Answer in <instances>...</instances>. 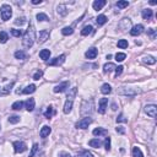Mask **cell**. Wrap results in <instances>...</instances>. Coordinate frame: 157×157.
Wrapping results in <instances>:
<instances>
[{
  "mask_svg": "<svg viewBox=\"0 0 157 157\" xmlns=\"http://www.w3.org/2000/svg\"><path fill=\"white\" fill-rule=\"evenodd\" d=\"M39 58H41L42 60L47 61V60L50 58V50H49V49H42V50L39 52Z\"/></svg>",
  "mask_w": 157,
  "mask_h": 157,
  "instance_id": "19",
  "label": "cell"
},
{
  "mask_svg": "<svg viewBox=\"0 0 157 157\" xmlns=\"http://www.w3.org/2000/svg\"><path fill=\"white\" fill-rule=\"evenodd\" d=\"M125 58H127V54L125 53H117L116 54V60L117 61H123Z\"/></svg>",
  "mask_w": 157,
  "mask_h": 157,
  "instance_id": "43",
  "label": "cell"
},
{
  "mask_svg": "<svg viewBox=\"0 0 157 157\" xmlns=\"http://www.w3.org/2000/svg\"><path fill=\"white\" fill-rule=\"evenodd\" d=\"M127 122H128V119L123 114H119V117L117 118V123H127Z\"/></svg>",
  "mask_w": 157,
  "mask_h": 157,
  "instance_id": "49",
  "label": "cell"
},
{
  "mask_svg": "<svg viewBox=\"0 0 157 157\" xmlns=\"http://www.w3.org/2000/svg\"><path fill=\"white\" fill-rule=\"evenodd\" d=\"M12 146H14V150L16 154H22L27 150V145H26L23 141H15Z\"/></svg>",
  "mask_w": 157,
  "mask_h": 157,
  "instance_id": "7",
  "label": "cell"
},
{
  "mask_svg": "<svg viewBox=\"0 0 157 157\" xmlns=\"http://www.w3.org/2000/svg\"><path fill=\"white\" fill-rule=\"evenodd\" d=\"M123 69L124 67L122 65H119V66H116V76L118 77L119 75H122V72H123Z\"/></svg>",
  "mask_w": 157,
  "mask_h": 157,
  "instance_id": "50",
  "label": "cell"
},
{
  "mask_svg": "<svg viewBox=\"0 0 157 157\" xmlns=\"http://www.w3.org/2000/svg\"><path fill=\"white\" fill-rule=\"evenodd\" d=\"M37 20H38V21H49V17L47 16L45 14L39 12V14H37Z\"/></svg>",
  "mask_w": 157,
  "mask_h": 157,
  "instance_id": "40",
  "label": "cell"
},
{
  "mask_svg": "<svg viewBox=\"0 0 157 157\" xmlns=\"http://www.w3.org/2000/svg\"><path fill=\"white\" fill-rule=\"evenodd\" d=\"M55 114V111H54V108L53 107H48L47 108V111L44 112V117L47 118V119H49V118H52Z\"/></svg>",
  "mask_w": 157,
  "mask_h": 157,
  "instance_id": "30",
  "label": "cell"
},
{
  "mask_svg": "<svg viewBox=\"0 0 157 157\" xmlns=\"http://www.w3.org/2000/svg\"><path fill=\"white\" fill-rule=\"evenodd\" d=\"M20 122V117L19 116H11L9 118V123H11V124H17Z\"/></svg>",
  "mask_w": 157,
  "mask_h": 157,
  "instance_id": "42",
  "label": "cell"
},
{
  "mask_svg": "<svg viewBox=\"0 0 157 157\" xmlns=\"http://www.w3.org/2000/svg\"><path fill=\"white\" fill-rule=\"evenodd\" d=\"M34 39H36V30H34V26L30 22L27 31L23 33V39H22L23 47H25V48H27V49H30L31 47L33 45Z\"/></svg>",
  "mask_w": 157,
  "mask_h": 157,
  "instance_id": "1",
  "label": "cell"
},
{
  "mask_svg": "<svg viewBox=\"0 0 157 157\" xmlns=\"http://www.w3.org/2000/svg\"><path fill=\"white\" fill-rule=\"evenodd\" d=\"M8 39H9L8 33L5 32V31H1V32H0V43H6Z\"/></svg>",
  "mask_w": 157,
  "mask_h": 157,
  "instance_id": "35",
  "label": "cell"
},
{
  "mask_svg": "<svg viewBox=\"0 0 157 157\" xmlns=\"http://www.w3.org/2000/svg\"><path fill=\"white\" fill-rule=\"evenodd\" d=\"M91 33H93V27H92L91 25H86L85 27L81 30V34L82 36H88V34H91Z\"/></svg>",
  "mask_w": 157,
  "mask_h": 157,
  "instance_id": "24",
  "label": "cell"
},
{
  "mask_svg": "<svg viewBox=\"0 0 157 157\" xmlns=\"http://www.w3.org/2000/svg\"><path fill=\"white\" fill-rule=\"evenodd\" d=\"M92 123V118L90 117H86V118H82L81 120H78V122L75 124V127L77 129H87L88 125Z\"/></svg>",
  "mask_w": 157,
  "mask_h": 157,
  "instance_id": "6",
  "label": "cell"
},
{
  "mask_svg": "<svg viewBox=\"0 0 157 157\" xmlns=\"http://www.w3.org/2000/svg\"><path fill=\"white\" fill-rule=\"evenodd\" d=\"M25 106H26V109L28 112H32L34 109V98H28L27 101L25 102Z\"/></svg>",
  "mask_w": 157,
  "mask_h": 157,
  "instance_id": "21",
  "label": "cell"
},
{
  "mask_svg": "<svg viewBox=\"0 0 157 157\" xmlns=\"http://www.w3.org/2000/svg\"><path fill=\"white\" fill-rule=\"evenodd\" d=\"M106 4H107L106 0H96V1H93L92 6H93V9L98 11V10H102V8H103Z\"/></svg>",
  "mask_w": 157,
  "mask_h": 157,
  "instance_id": "18",
  "label": "cell"
},
{
  "mask_svg": "<svg viewBox=\"0 0 157 157\" xmlns=\"http://www.w3.org/2000/svg\"><path fill=\"white\" fill-rule=\"evenodd\" d=\"M144 26L143 25H136V26H134V27L130 30V34L132 36H134V37H136V36H139V34H141L144 32Z\"/></svg>",
  "mask_w": 157,
  "mask_h": 157,
  "instance_id": "13",
  "label": "cell"
},
{
  "mask_svg": "<svg viewBox=\"0 0 157 157\" xmlns=\"http://www.w3.org/2000/svg\"><path fill=\"white\" fill-rule=\"evenodd\" d=\"M15 58L16 59H20V60H25L26 58H27V54L25 53L23 50H17V52H15Z\"/></svg>",
  "mask_w": 157,
  "mask_h": 157,
  "instance_id": "26",
  "label": "cell"
},
{
  "mask_svg": "<svg viewBox=\"0 0 157 157\" xmlns=\"http://www.w3.org/2000/svg\"><path fill=\"white\" fill-rule=\"evenodd\" d=\"M36 88H37L36 85L32 83V85H28L27 87H25V90L22 91V93H25V95H30V93H33L36 91Z\"/></svg>",
  "mask_w": 157,
  "mask_h": 157,
  "instance_id": "28",
  "label": "cell"
},
{
  "mask_svg": "<svg viewBox=\"0 0 157 157\" xmlns=\"http://www.w3.org/2000/svg\"><path fill=\"white\" fill-rule=\"evenodd\" d=\"M23 102L22 101H16L15 103H12V106H11V108L14 109V111H20V109H22L23 108Z\"/></svg>",
  "mask_w": 157,
  "mask_h": 157,
  "instance_id": "31",
  "label": "cell"
},
{
  "mask_svg": "<svg viewBox=\"0 0 157 157\" xmlns=\"http://www.w3.org/2000/svg\"><path fill=\"white\" fill-rule=\"evenodd\" d=\"M65 58H66L65 54H61L59 56H56V58L49 60L48 61V65H50V66H59V65H61L65 61Z\"/></svg>",
  "mask_w": 157,
  "mask_h": 157,
  "instance_id": "9",
  "label": "cell"
},
{
  "mask_svg": "<svg viewBox=\"0 0 157 157\" xmlns=\"http://www.w3.org/2000/svg\"><path fill=\"white\" fill-rule=\"evenodd\" d=\"M107 21H108V19H107L106 15H99V16L96 19V22H97L98 26H103L104 23L107 22Z\"/></svg>",
  "mask_w": 157,
  "mask_h": 157,
  "instance_id": "27",
  "label": "cell"
},
{
  "mask_svg": "<svg viewBox=\"0 0 157 157\" xmlns=\"http://www.w3.org/2000/svg\"><path fill=\"white\" fill-rule=\"evenodd\" d=\"M56 12H58L60 16H65L67 14V10H66V6L65 5H59L58 8H56Z\"/></svg>",
  "mask_w": 157,
  "mask_h": 157,
  "instance_id": "29",
  "label": "cell"
},
{
  "mask_svg": "<svg viewBox=\"0 0 157 157\" xmlns=\"http://www.w3.org/2000/svg\"><path fill=\"white\" fill-rule=\"evenodd\" d=\"M97 54H98V50H97V48H95V47L90 48V49H88L86 53H85V55H86L87 59H95L96 56H97Z\"/></svg>",
  "mask_w": 157,
  "mask_h": 157,
  "instance_id": "14",
  "label": "cell"
},
{
  "mask_svg": "<svg viewBox=\"0 0 157 157\" xmlns=\"http://www.w3.org/2000/svg\"><path fill=\"white\" fill-rule=\"evenodd\" d=\"M88 145H90L91 147L98 149V147H101V146H102V141L99 139H92V140L88 141Z\"/></svg>",
  "mask_w": 157,
  "mask_h": 157,
  "instance_id": "23",
  "label": "cell"
},
{
  "mask_svg": "<svg viewBox=\"0 0 157 157\" xmlns=\"http://www.w3.org/2000/svg\"><path fill=\"white\" fill-rule=\"evenodd\" d=\"M0 129H1V127H0Z\"/></svg>",
  "mask_w": 157,
  "mask_h": 157,
  "instance_id": "55",
  "label": "cell"
},
{
  "mask_svg": "<svg viewBox=\"0 0 157 157\" xmlns=\"http://www.w3.org/2000/svg\"><path fill=\"white\" fill-rule=\"evenodd\" d=\"M77 92V88L76 87H72L71 90L67 93V97H66V102L64 104V113L65 114H69L71 111H72V104H74V98H75V95Z\"/></svg>",
  "mask_w": 157,
  "mask_h": 157,
  "instance_id": "2",
  "label": "cell"
},
{
  "mask_svg": "<svg viewBox=\"0 0 157 157\" xmlns=\"http://www.w3.org/2000/svg\"><path fill=\"white\" fill-rule=\"evenodd\" d=\"M141 15H143V19L144 20L150 21L151 19H152V16H154V12H152V10H151V9H145V10H143Z\"/></svg>",
  "mask_w": 157,
  "mask_h": 157,
  "instance_id": "16",
  "label": "cell"
},
{
  "mask_svg": "<svg viewBox=\"0 0 157 157\" xmlns=\"http://www.w3.org/2000/svg\"><path fill=\"white\" fill-rule=\"evenodd\" d=\"M156 111H157V106L156 104H147L145 107V113L147 114L149 117L155 118L156 117Z\"/></svg>",
  "mask_w": 157,
  "mask_h": 157,
  "instance_id": "11",
  "label": "cell"
},
{
  "mask_svg": "<svg viewBox=\"0 0 157 157\" xmlns=\"http://www.w3.org/2000/svg\"><path fill=\"white\" fill-rule=\"evenodd\" d=\"M76 157H93V155L91 152H88V151L83 150V151H81V152H78L76 155Z\"/></svg>",
  "mask_w": 157,
  "mask_h": 157,
  "instance_id": "37",
  "label": "cell"
},
{
  "mask_svg": "<svg viewBox=\"0 0 157 157\" xmlns=\"http://www.w3.org/2000/svg\"><path fill=\"white\" fill-rule=\"evenodd\" d=\"M32 4L37 5V4H42V0H32Z\"/></svg>",
  "mask_w": 157,
  "mask_h": 157,
  "instance_id": "53",
  "label": "cell"
},
{
  "mask_svg": "<svg viewBox=\"0 0 157 157\" xmlns=\"http://www.w3.org/2000/svg\"><path fill=\"white\" fill-rule=\"evenodd\" d=\"M133 157H144V154L141 152V150L139 147H133Z\"/></svg>",
  "mask_w": 157,
  "mask_h": 157,
  "instance_id": "36",
  "label": "cell"
},
{
  "mask_svg": "<svg viewBox=\"0 0 157 157\" xmlns=\"http://www.w3.org/2000/svg\"><path fill=\"white\" fill-rule=\"evenodd\" d=\"M37 151H38V144H33L32 150H31V154H30V157H36Z\"/></svg>",
  "mask_w": 157,
  "mask_h": 157,
  "instance_id": "41",
  "label": "cell"
},
{
  "mask_svg": "<svg viewBox=\"0 0 157 157\" xmlns=\"http://www.w3.org/2000/svg\"><path fill=\"white\" fill-rule=\"evenodd\" d=\"M104 147L107 151H111V138H106L104 140Z\"/></svg>",
  "mask_w": 157,
  "mask_h": 157,
  "instance_id": "46",
  "label": "cell"
},
{
  "mask_svg": "<svg viewBox=\"0 0 157 157\" xmlns=\"http://www.w3.org/2000/svg\"><path fill=\"white\" fill-rule=\"evenodd\" d=\"M25 22H26L25 17H17L16 20H15V25H17V26H22Z\"/></svg>",
  "mask_w": 157,
  "mask_h": 157,
  "instance_id": "45",
  "label": "cell"
},
{
  "mask_svg": "<svg viewBox=\"0 0 157 157\" xmlns=\"http://www.w3.org/2000/svg\"><path fill=\"white\" fill-rule=\"evenodd\" d=\"M116 130H117V133H119V134H125V129L123 127H118Z\"/></svg>",
  "mask_w": 157,
  "mask_h": 157,
  "instance_id": "51",
  "label": "cell"
},
{
  "mask_svg": "<svg viewBox=\"0 0 157 157\" xmlns=\"http://www.w3.org/2000/svg\"><path fill=\"white\" fill-rule=\"evenodd\" d=\"M112 109H113V111H117V104L116 103L112 104Z\"/></svg>",
  "mask_w": 157,
  "mask_h": 157,
  "instance_id": "54",
  "label": "cell"
},
{
  "mask_svg": "<svg viewBox=\"0 0 157 157\" xmlns=\"http://www.w3.org/2000/svg\"><path fill=\"white\" fill-rule=\"evenodd\" d=\"M11 34L14 36V37H21L23 33H22V31L21 30H15V28H12L11 30Z\"/></svg>",
  "mask_w": 157,
  "mask_h": 157,
  "instance_id": "44",
  "label": "cell"
},
{
  "mask_svg": "<svg viewBox=\"0 0 157 157\" xmlns=\"http://www.w3.org/2000/svg\"><path fill=\"white\" fill-rule=\"evenodd\" d=\"M42 75H43V71H42V70L36 71L34 75H33V80H39V78L42 77Z\"/></svg>",
  "mask_w": 157,
  "mask_h": 157,
  "instance_id": "48",
  "label": "cell"
},
{
  "mask_svg": "<svg viewBox=\"0 0 157 157\" xmlns=\"http://www.w3.org/2000/svg\"><path fill=\"white\" fill-rule=\"evenodd\" d=\"M93 108H95V104H93V99L90 101H85L81 106V114L82 116H88V114H92Z\"/></svg>",
  "mask_w": 157,
  "mask_h": 157,
  "instance_id": "3",
  "label": "cell"
},
{
  "mask_svg": "<svg viewBox=\"0 0 157 157\" xmlns=\"http://www.w3.org/2000/svg\"><path fill=\"white\" fill-rule=\"evenodd\" d=\"M140 92H141V90H139V88H133V87H122L120 90H118L119 95H125V96H130V97L138 95Z\"/></svg>",
  "mask_w": 157,
  "mask_h": 157,
  "instance_id": "5",
  "label": "cell"
},
{
  "mask_svg": "<svg viewBox=\"0 0 157 157\" xmlns=\"http://www.w3.org/2000/svg\"><path fill=\"white\" fill-rule=\"evenodd\" d=\"M101 92L103 93V95H109V93L112 92V87L109 83H103L102 87H101Z\"/></svg>",
  "mask_w": 157,
  "mask_h": 157,
  "instance_id": "25",
  "label": "cell"
},
{
  "mask_svg": "<svg viewBox=\"0 0 157 157\" xmlns=\"http://www.w3.org/2000/svg\"><path fill=\"white\" fill-rule=\"evenodd\" d=\"M52 133V129L50 127H48V125H44L43 128L41 129V132H39V135H41V138H47V136H49V134Z\"/></svg>",
  "mask_w": 157,
  "mask_h": 157,
  "instance_id": "17",
  "label": "cell"
},
{
  "mask_svg": "<svg viewBox=\"0 0 157 157\" xmlns=\"http://www.w3.org/2000/svg\"><path fill=\"white\" fill-rule=\"evenodd\" d=\"M116 70V65L113 64V63H107V64H104L103 66V72L104 74H109L111 71Z\"/></svg>",
  "mask_w": 157,
  "mask_h": 157,
  "instance_id": "22",
  "label": "cell"
},
{
  "mask_svg": "<svg viewBox=\"0 0 157 157\" xmlns=\"http://www.w3.org/2000/svg\"><path fill=\"white\" fill-rule=\"evenodd\" d=\"M49 38V31H47V30H43V31H41V32L38 33V44H43L44 42Z\"/></svg>",
  "mask_w": 157,
  "mask_h": 157,
  "instance_id": "12",
  "label": "cell"
},
{
  "mask_svg": "<svg viewBox=\"0 0 157 157\" xmlns=\"http://www.w3.org/2000/svg\"><path fill=\"white\" fill-rule=\"evenodd\" d=\"M129 5V1H127V0H120V1L117 3V6L119 9H124V8H128Z\"/></svg>",
  "mask_w": 157,
  "mask_h": 157,
  "instance_id": "38",
  "label": "cell"
},
{
  "mask_svg": "<svg viewBox=\"0 0 157 157\" xmlns=\"http://www.w3.org/2000/svg\"><path fill=\"white\" fill-rule=\"evenodd\" d=\"M61 33L64 34V36H70V34L74 33V28L69 27V26H66V27H64V28L61 30Z\"/></svg>",
  "mask_w": 157,
  "mask_h": 157,
  "instance_id": "33",
  "label": "cell"
},
{
  "mask_svg": "<svg viewBox=\"0 0 157 157\" xmlns=\"http://www.w3.org/2000/svg\"><path fill=\"white\" fill-rule=\"evenodd\" d=\"M12 86H14V82H11L10 85H6V86L4 87V90L1 91V95H8V93L11 91V87H12Z\"/></svg>",
  "mask_w": 157,
  "mask_h": 157,
  "instance_id": "39",
  "label": "cell"
},
{
  "mask_svg": "<svg viewBox=\"0 0 157 157\" xmlns=\"http://www.w3.org/2000/svg\"><path fill=\"white\" fill-rule=\"evenodd\" d=\"M0 10H1V20L3 21H8V20L11 19V16H12V9H11V6H10L9 4H4Z\"/></svg>",
  "mask_w": 157,
  "mask_h": 157,
  "instance_id": "4",
  "label": "cell"
},
{
  "mask_svg": "<svg viewBox=\"0 0 157 157\" xmlns=\"http://www.w3.org/2000/svg\"><path fill=\"white\" fill-rule=\"evenodd\" d=\"M117 45H118V48H120V49L128 48V41H127V39H119L118 43H117Z\"/></svg>",
  "mask_w": 157,
  "mask_h": 157,
  "instance_id": "34",
  "label": "cell"
},
{
  "mask_svg": "<svg viewBox=\"0 0 157 157\" xmlns=\"http://www.w3.org/2000/svg\"><path fill=\"white\" fill-rule=\"evenodd\" d=\"M59 157H71V155H70L69 152H61V154L59 155Z\"/></svg>",
  "mask_w": 157,
  "mask_h": 157,
  "instance_id": "52",
  "label": "cell"
},
{
  "mask_svg": "<svg viewBox=\"0 0 157 157\" xmlns=\"http://www.w3.org/2000/svg\"><path fill=\"white\" fill-rule=\"evenodd\" d=\"M92 134L95 135V136H104V135L108 134V132H107V129H104V128H97L93 130Z\"/></svg>",
  "mask_w": 157,
  "mask_h": 157,
  "instance_id": "20",
  "label": "cell"
},
{
  "mask_svg": "<svg viewBox=\"0 0 157 157\" xmlns=\"http://www.w3.org/2000/svg\"><path fill=\"white\" fill-rule=\"evenodd\" d=\"M143 61L145 63V64L152 65V64H155V63H156V59L154 58V56H150V55H147V56H144V58H143Z\"/></svg>",
  "mask_w": 157,
  "mask_h": 157,
  "instance_id": "32",
  "label": "cell"
},
{
  "mask_svg": "<svg viewBox=\"0 0 157 157\" xmlns=\"http://www.w3.org/2000/svg\"><path fill=\"white\" fill-rule=\"evenodd\" d=\"M147 34L150 36L151 39H155V38H156V31H155L154 28H149V30H147Z\"/></svg>",
  "mask_w": 157,
  "mask_h": 157,
  "instance_id": "47",
  "label": "cell"
},
{
  "mask_svg": "<svg viewBox=\"0 0 157 157\" xmlns=\"http://www.w3.org/2000/svg\"><path fill=\"white\" fill-rule=\"evenodd\" d=\"M130 25H132V21H130V19H123L122 22L119 23V28L122 30V31L129 30L130 28Z\"/></svg>",
  "mask_w": 157,
  "mask_h": 157,
  "instance_id": "15",
  "label": "cell"
},
{
  "mask_svg": "<svg viewBox=\"0 0 157 157\" xmlns=\"http://www.w3.org/2000/svg\"><path fill=\"white\" fill-rule=\"evenodd\" d=\"M70 86V82L69 81H64V82H61L59 83V85H56L54 88H53V92L54 93H61V92H65L67 88H69Z\"/></svg>",
  "mask_w": 157,
  "mask_h": 157,
  "instance_id": "8",
  "label": "cell"
},
{
  "mask_svg": "<svg viewBox=\"0 0 157 157\" xmlns=\"http://www.w3.org/2000/svg\"><path fill=\"white\" fill-rule=\"evenodd\" d=\"M107 107H108V98H101L99 99V103H98V113L99 114H104L107 111Z\"/></svg>",
  "mask_w": 157,
  "mask_h": 157,
  "instance_id": "10",
  "label": "cell"
}]
</instances>
